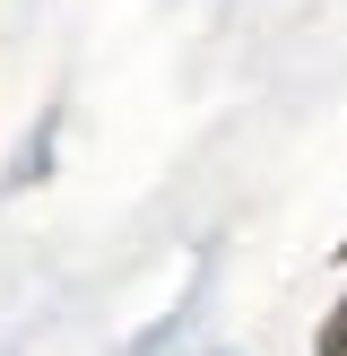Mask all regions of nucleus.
Listing matches in <instances>:
<instances>
[{"instance_id": "1", "label": "nucleus", "mask_w": 347, "mask_h": 356, "mask_svg": "<svg viewBox=\"0 0 347 356\" xmlns=\"http://www.w3.org/2000/svg\"><path fill=\"white\" fill-rule=\"evenodd\" d=\"M312 356H347V296H339V313H330V330H321V348Z\"/></svg>"}]
</instances>
